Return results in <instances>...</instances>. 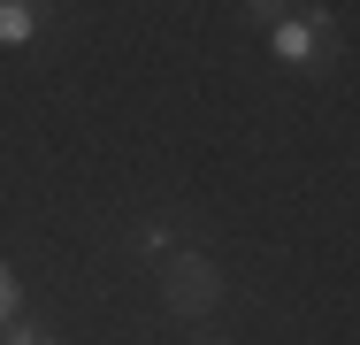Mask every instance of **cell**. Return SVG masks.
I'll return each mask as SVG.
<instances>
[{"instance_id": "obj_2", "label": "cell", "mask_w": 360, "mask_h": 345, "mask_svg": "<svg viewBox=\"0 0 360 345\" xmlns=\"http://www.w3.org/2000/svg\"><path fill=\"white\" fill-rule=\"evenodd\" d=\"M276 54L284 62H330L338 46H330V15H284L276 23Z\"/></svg>"}, {"instance_id": "obj_4", "label": "cell", "mask_w": 360, "mask_h": 345, "mask_svg": "<svg viewBox=\"0 0 360 345\" xmlns=\"http://www.w3.org/2000/svg\"><path fill=\"white\" fill-rule=\"evenodd\" d=\"M0 345H62V338L39 330V322H0Z\"/></svg>"}, {"instance_id": "obj_6", "label": "cell", "mask_w": 360, "mask_h": 345, "mask_svg": "<svg viewBox=\"0 0 360 345\" xmlns=\"http://www.w3.org/2000/svg\"><path fill=\"white\" fill-rule=\"evenodd\" d=\"M15 315V276H8V261H0V322Z\"/></svg>"}, {"instance_id": "obj_3", "label": "cell", "mask_w": 360, "mask_h": 345, "mask_svg": "<svg viewBox=\"0 0 360 345\" xmlns=\"http://www.w3.org/2000/svg\"><path fill=\"white\" fill-rule=\"evenodd\" d=\"M31 31H39L31 0H0V46H31Z\"/></svg>"}, {"instance_id": "obj_1", "label": "cell", "mask_w": 360, "mask_h": 345, "mask_svg": "<svg viewBox=\"0 0 360 345\" xmlns=\"http://www.w3.org/2000/svg\"><path fill=\"white\" fill-rule=\"evenodd\" d=\"M161 299H169V315H215V299H222V276L207 253H169L161 261Z\"/></svg>"}, {"instance_id": "obj_5", "label": "cell", "mask_w": 360, "mask_h": 345, "mask_svg": "<svg viewBox=\"0 0 360 345\" xmlns=\"http://www.w3.org/2000/svg\"><path fill=\"white\" fill-rule=\"evenodd\" d=\"M299 0H245V15H261V23H284Z\"/></svg>"}]
</instances>
